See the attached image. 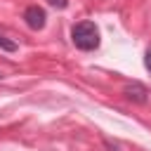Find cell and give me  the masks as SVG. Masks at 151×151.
Masks as SVG:
<instances>
[{"instance_id": "obj_1", "label": "cell", "mask_w": 151, "mask_h": 151, "mask_svg": "<svg viewBox=\"0 0 151 151\" xmlns=\"http://www.w3.org/2000/svg\"><path fill=\"white\" fill-rule=\"evenodd\" d=\"M71 42L83 50V52H92L99 47L101 38H99V28L94 21H78L71 26Z\"/></svg>"}, {"instance_id": "obj_2", "label": "cell", "mask_w": 151, "mask_h": 151, "mask_svg": "<svg viewBox=\"0 0 151 151\" xmlns=\"http://www.w3.org/2000/svg\"><path fill=\"white\" fill-rule=\"evenodd\" d=\"M24 24L31 28V31H42L45 24H47V14L40 5H28L24 9Z\"/></svg>"}, {"instance_id": "obj_3", "label": "cell", "mask_w": 151, "mask_h": 151, "mask_svg": "<svg viewBox=\"0 0 151 151\" xmlns=\"http://www.w3.org/2000/svg\"><path fill=\"white\" fill-rule=\"evenodd\" d=\"M123 94H125L130 101H134V104H146V101H149V90H146L142 83H137V80L127 83V85L123 87Z\"/></svg>"}, {"instance_id": "obj_4", "label": "cell", "mask_w": 151, "mask_h": 151, "mask_svg": "<svg viewBox=\"0 0 151 151\" xmlns=\"http://www.w3.org/2000/svg\"><path fill=\"white\" fill-rule=\"evenodd\" d=\"M0 50H2V52H17L19 45H17L14 40H9L5 33H0Z\"/></svg>"}, {"instance_id": "obj_5", "label": "cell", "mask_w": 151, "mask_h": 151, "mask_svg": "<svg viewBox=\"0 0 151 151\" xmlns=\"http://www.w3.org/2000/svg\"><path fill=\"white\" fill-rule=\"evenodd\" d=\"M47 5H52L54 9H66L68 7V0H45Z\"/></svg>"}, {"instance_id": "obj_6", "label": "cell", "mask_w": 151, "mask_h": 151, "mask_svg": "<svg viewBox=\"0 0 151 151\" xmlns=\"http://www.w3.org/2000/svg\"><path fill=\"white\" fill-rule=\"evenodd\" d=\"M144 66H146V71L151 73V47L144 52Z\"/></svg>"}, {"instance_id": "obj_7", "label": "cell", "mask_w": 151, "mask_h": 151, "mask_svg": "<svg viewBox=\"0 0 151 151\" xmlns=\"http://www.w3.org/2000/svg\"><path fill=\"white\" fill-rule=\"evenodd\" d=\"M2 78H5V73H2V71H0V80H2Z\"/></svg>"}]
</instances>
